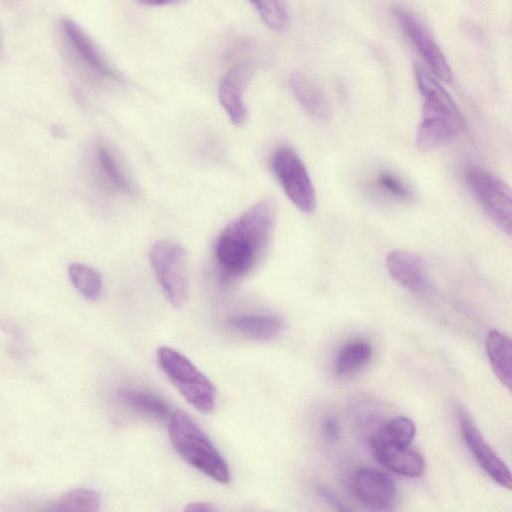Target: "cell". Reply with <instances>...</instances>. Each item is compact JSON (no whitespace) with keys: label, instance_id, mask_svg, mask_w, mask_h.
<instances>
[{"label":"cell","instance_id":"6da1fadb","mask_svg":"<svg viewBox=\"0 0 512 512\" xmlns=\"http://www.w3.org/2000/svg\"><path fill=\"white\" fill-rule=\"evenodd\" d=\"M276 221V204L264 199L228 224L216 239L214 256L221 279L234 281L248 274L265 253Z\"/></svg>","mask_w":512,"mask_h":512},{"label":"cell","instance_id":"7a4b0ae2","mask_svg":"<svg viewBox=\"0 0 512 512\" xmlns=\"http://www.w3.org/2000/svg\"><path fill=\"white\" fill-rule=\"evenodd\" d=\"M414 72L423 99L416 142L422 151H431L459 133L463 127V117L450 94L435 77L419 65L414 67Z\"/></svg>","mask_w":512,"mask_h":512},{"label":"cell","instance_id":"3957f363","mask_svg":"<svg viewBox=\"0 0 512 512\" xmlns=\"http://www.w3.org/2000/svg\"><path fill=\"white\" fill-rule=\"evenodd\" d=\"M168 421V434L175 451L209 478L228 483L230 470L226 461L193 419L186 412L177 410Z\"/></svg>","mask_w":512,"mask_h":512},{"label":"cell","instance_id":"277c9868","mask_svg":"<svg viewBox=\"0 0 512 512\" xmlns=\"http://www.w3.org/2000/svg\"><path fill=\"white\" fill-rule=\"evenodd\" d=\"M157 361L183 398L202 414H210L217 404V390L211 380L187 357L169 347L157 350Z\"/></svg>","mask_w":512,"mask_h":512},{"label":"cell","instance_id":"5b68a950","mask_svg":"<svg viewBox=\"0 0 512 512\" xmlns=\"http://www.w3.org/2000/svg\"><path fill=\"white\" fill-rule=\"evenodd\" d=\"M149 258L166 298L172 306L181 308L189 294L185 249L174 241L159 240L152 245Z\"/></svg>","mask_w":512,"mask_h":512},{"label":"cell","instance_id":"8992f818","mask_svg":"<svg viewBox=\"0 0 512 512\" xmlns=\"http://www.w3.org/2000/svg\"><path fill=\"white\" fill-rule=\"evenodd\" d=\"M271 169L290 201L302 212L316 208V194L303 161L287 145L279 146L271 157Z\"/></svg>","mask_w":512,"mask_h":512},{"label":"cell","instance_id":"52a82bcc","mask_svg":"<svg viewBox=\"0 0 512 512\" xmlns=\"http://www.w3.org/2000/svg\"><path fill=\"white\" fill-rule=\"evenodd\" d=\"M466 183L492 221L507 235H511V191L509 186L493 174L470 168Z\"/></svg>","mask_w":512,"mask_h":512},{"label":"cell","instance_id":"ba28073f","mask_svg":"<svg viewBox=\"0 0 512 512\" xmlns=\"http://www.w3.org/2000/svg\"><path fill=\"white\" fill-rule=\"evenodd\" d=\"M392 12L404 34L416 48L429 70L442 81L450 82L453 74L449 63L426 28L413 14L401 7H394Z\"/></svg>","mask_w":512,"mask_h":512},{"label":"cell","instance_id":"9c48e42d","mask_svg":"<svg viewBox=\"0 0 512 512\" xmlns=\"http://www.w3.org/2000/svg\"><path fill=\"white\" fill-rule=\"evenodd\" d=\"M61 34L75 61L96 78L115 80L117 73L105 60L90 37L70 19L61 22Z\"/></svg>","mask_w":512,"mask_h":512},{"label":"cell","instance_id":"30bf717a","mask_svg":"<svg viewBox=\"0 0 512 512\" xmlns=\"http://www.w3.org/2000/svg\"><path fill=\"white\" fill-rule=\"evenodd\" d=\"M459 425L464 442L479 466L493 481L504 488L511 489L512 478L509 468L464 412L459 415Z\"/></svg>","mask_w":512,"mask_h":512},{"label":"cell","instance_id":"8fae6325","mask_svg":"<svg viewBox=\"0 0 512 512\" xmlns=\"http://www.w3.org/2000/svg\"><path fill=\"white\" fill-rule=\"evenodd\" d=\"M352 485L356 497L373 508L386 509L395 502L396 485L393 479L382 471L373 468L360 469L355 472Z\"/></svg>","mask_w":512,"mask_h":512},{"label":"cell","instance_id":"7c38bea8","mask_svg":"<svg viewBox=\"0 0 512 512\" xmlns=\"http://www.w3.org/2000/svg\"><path fill=\"white\" fill-rule=\"evenodd\" d=\"M252 67L248 63H238L230 68L222 78L219 89V101L235 125H242L247 119V108L243 93L252 75Z\"/></svg>","mask_w":512,"mask_h":512},{"label":"cell","instance_id":"4fadbf2b","mask_svg":"<svg viewBox=\"0 0 512 512\" xmlns=\"http://www.w3.org/2000/svg\"><path fill=\"white\" fill-rule=\"evenodd\" d=\"M370 445L375 459L387 469L408 477H418L424 472L425 462L410 444L371 441Z\"/></svg>","mask_w":512,"mask_h":512},{"label":"cell","instance_id":"5bb4252c","mask_svg":"<svg viewBox=\"0 0 512 512\" xmlns=\"http://www.w3.org/2000/svg\"><path fill=\"white\" fill-rule=\"evenodd\" d=\"M390 276L405 288L421 293L428 288V276L424 260L405 250H393L386 258Z\"/></svg>","mask_w":512,"mask_h":512},{"label":"cell","instance_id":"9a60e30c","mask_svg":"<svg viewBox=\"0 0 512 512\" xmlns=\"http://www.w3.org/2000/svg\"><path fill=\"white\" fill-rule=\"evenodd\" d=\"M226 325L237 333L253 340L266 341L280 334L283 323L273 315H241L229 318Z\"/></svg>","mask_w":512,"mask_h":512},{"label":"cell","instance_id":"2e32d148","mask_svg":"<svg viewBox=\"0 0 512 512\" xmlns=\"http://www.w3.org/2000/svg\"><path fill=\"white\" fill-rule=\"evenodd\" d=\"M291 89L300 105L313 117L324 119L329 114L326 97L307 75L295 72L290 77Z\"/></svg>","mask_w":512,"mask_h":512},{"label":"cell","instance_id":"e0dca14e","mask_svg":"<svg viewBox=\"0 0 512 512\" xmlns=\"http://www.w3.org/2000/svg\"><path fill=\"white\" fill-rule=\"evenodd\" d=\"M487 355L494 374L499 381L511 389V340L497 330L488 332L485 339Z\"/></svg>","mask_w":512,"mask_h":512},{"label":"cell","instance_id":"ac0fdd59","mask_svg":"<svg viewBox=\"0 0 512 512\" xmlns=\"http://www.w3.org/2000/svg\"><path fill=\"white\" fill-rule=\"evenodd\" d=\"M371 354V345L365 340L356 339L346 343L336 355L335 375L342 378L359 372L368 364Z\"/></svg>","mask_w":512,"mask_h":512},{"label":"cell","instance_id":"d6986e66","mask_svg":"<svg viewBox=\"0 0 512 512\" xmlns=\"http://www.w3.org/2000/svg\"><path fill=\"white\" fill-rule=\"evenodd\" d=\"M120 400L137 413L156 420H169L168 405L157 396L137 389L123 388L119 391Z\"/></svg>","mask_w":512,"mask_h":512},{"label":"cell","instance_id":"ffe728a7","mask_svg":"<svg viewBox=\"0 0 512 512\" xmlns=\"http://www.w3.org/2000/svg\"><path fill=\"white\" fill-rule=\"evenodd\" d=\"M95 155L98 171L106 184L115 191L130 190V182L109 147L105 144H98Z\"/></svg>","mask_w":512,"mask_h":512},{"label":"cell","instance_id":"44dd1931","mask_svg":"<svg viewBox=\"0 0 512 512\" xmlns=\"http://www.w3.org/2000/svg\"><path fill=\"white\" fill-rule=\"evenodd\" d=\"M68 275L73 286L87 299L97 300L102 293L100 274L91 266L83 263H72L68 267Z\"/></svg>","mask_w":512,"mask_h":512},{"label":"cell","instance_id":"7402d4cb","mask_svg":"<svg viewBox=\"0 0 512 512\" xmlns=\"http://www.w3.org/2000/svg\"><path fill=\"white\" fill-rule=\"evenodd\" d=\"M415 434L416 426L414 422L408 417L397 416L377 430L371 441L411 444Z\"/></svg>","mask_w":512,"mask_h":512},{"label":"cell","instance_id":"603a6c76","mask_svg":"<svg viewBox=\"0 0 512 512\" xmlns=\"http://www.w3.org/2000/svg\"><path fill=\"white\" fill-rule=\"evenodd\" d=\"M101 505V496L98 492L79 488L68 491L57 502L58 511L93 512Z\"/></svg>","mask_w":512,"mask_h":512},{"label":"cell","instance_id":"cb8c5ba5","mask_svg":"<svg viewBox=\"0 0 512 512\" xmlns=\"http://www.w3.org/2000/svg\"><path fill=\"white\" fill-rule=\"evenodd\" d=\"M262 21L274 31H282L289 20L285 0H249Z\"/></svg>","mask_w":512,"mask_h":512},{"label":"cell","instance_id":"d4e9b609","mask_svg":"<svg viewBox=\"0 0 512 512\" xmlns=\"http://www.w3.org/2000/svg\"><path fill=\"white\" fill-rule=\"evenodd\" d=\"M377 181L381 189L397 198L408 199L410 196L409 189L394 174L382 173Z\"/></svg>","mask_w":512,"mask_h":512},{"label":"cell","instance_id":"484cf974","mask_svg":"<svg viewBox=\"0 0 512 512\" xmlns=\"http://www.w3.org/2000/svg\"><path fill=\"white\" fill-rule=\"evenodd\" d=\"M184 510L189 512H211L216 511L217 508L209 502L196 501L187 504Z\"/></svg>","mask_w":512,"mask_h":512},{"label":"cell","instance_id":"4316f807","mask_svg":"<svg viewBox=\"0 0 512 512\" xmlns=\"http://www.w3.org/2000/svg\"><path fill=\"white\" fill-rule=\"evenodd\" d=\"M324 432L330 439H337L339 434V427L333 418H329L324 422Z\"/></svg>","mask_w":512,"mask_h":512},{"label":"cell","instance_id":"83f0119b","mask_svg":"<svg viewBox=\"0 0 512 512\" xmlns=\"http://www.w3.org/2000/svg\"><path fill=\"white\" fill-rule=\"evenodd\" d=\"M319 494L326 499L327 502H329L331 505H334L336 509L339 510H345L346 508L343 507L342 503L339 499H337L330 491L327 489H319Z\"/></svg>","mask_w":512,"mask_h":512},{"label":"cell","instance_id":"f1b7e54d","mask_svg":"<svg viewBox=\"0 0 512 512\" xmlns=\"http://www.w3.org/2000/svg\"><path fill=\"white\" fill-rule=\"evenodd\" d=\"M138 2L147 6H170L179 5L186 0H137Z\"/></svg>","mask_w":512,"mask_h":512}]
</instances>
